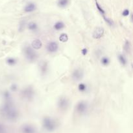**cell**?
Wrapping results in <instances>:
<instances>
[{
    "label": "cell",
    "mask_w": 133,
    "mask_h": 133,
    "mask_svg": "<svg viewBox=\"0 0 133 133\" xmlns=\"http://www.w3.org/2000/svg\"><path fill=\"white\" fill-rule=\"evenodd\" d=\"M1 113L8 120L14 121L18 117V112L13 106L11 100L7 101L1 108Z\"/></svg>",
    "instance_id": "cell-1"
},
{
    "label": "cell",
    "mask_w": 133,
    "mask_h": 133,
    "mask_svg": "<svg viewBox=\"0 0 133 133\" xmlns=\"http://www.w3.org/2000/svg\"><path fill=\"white\" fill-rule=\"evenodd\" d=\"M42 125L45 130L48 132H53L57 128V123L55 121V119L51 118L50 117L46 116L43 119Z\"/></svg>",
    "instance_id": "cell-2"
},
{
    "label": "cell",
    "mask_w": 133,
    "mask_h": 133,
    "mask_svg": "<svg viewBox=\"0 0 133 133\" xmlns=\"http://www.w3.org/2000/svg\"><path fill=\"white\" fill-rule=\"evenodd\" d=\"M24 54L28 61H34L37 59L38 55L35 50L31 46H26L24 48Z\"/></svg>",
    "instance_id": "cell-3"
},
{
    "label": "cell",
    "mask_w": 133,
    "mask_h": 133,
    "mask_svg": "<svg viewBox=\"0 0 133 133\" xmlns=\"http://www.w3.org/2000/svg\"><path fill=\"white\" fill-rule=\"evenodd\" d=\"M35 95V91L31 87H28L21 91V95L25 100H31Z\"/></svg>",
    "instance_id": "cell-4"
},
{
    "label": "cell",
    "mask_w": 133,
    "mask_h": 133,
    "mask_svg": "<svg viewBox=\"0 0 133 133\" xmlns=\"http://www.w3.org/2000/svg\"><path fill=\"white\" fill-rule=\"evenodd\" d=\"M76 111L79 114H84L88 110V104L86 101H79L75 106Z\"/></svg>",
    "instance_id": "cell-5"
},
{
    "label": "cell",
    "mask_w": 133,
    "mask_h": 133,
    "mask_svg": "<svg viewBox=\"0 0 133 133\" xmlns=\"http://www.w3.org/2000/svg\"><path fill=\"white\" fill-rule=\"evenodd\" d=\"M69 100L66 97H60L57 103L58 108L61 110H66L69 106Z\"/></svg>",
    "instance_id": "cell-6"
},
{
    "label": "cell",
    "mask_w": 133,
    "mask_h": 133,
    "mask_svg": "<svg viewBox=\"0 0 133 133\" xmlns=\"http://www.w3.org/2000/svg\"><path fill=\"white\" fill-rule=\"evenodd\" d=\"M21 131L22 133H38L35 127L29 124L23 125L21 128Z\"/></svg>",
    "instance_id": "cell-7"
},
{
    "label": "cell",
    "mask_w": 133,
    "mask_h": 133,
    "mask_svg": "<svg viewBox=\"0 0 133 133\" xmlns=\"http://www.w3.org/2000/svg\"><path fill=\"white\" fill-rule=\"evenodd\" d=\"M104 29L101 27H97L95 29H94L93 34H92V37L95 39H101L104 35Z\"/></svg>",
    "instance_id": "cell-8"
},
{
    "label": "cell",
    "mask_w": 133,
    "mask_h": 133,
    "mask_svg": "<svg viewBox=\"0 0 133 133\" xmlns=\"http://www.w3.org/2000/svg\"><path fill=\"white\" fill-rule=\"evenodd\" d=\"M83 76H84V73L83 70L79 69L74 70L72 73V78L74 81H79L83 78Z\"/></svg>",
    "instance_id": "cell-9"
},
{
    "label": "cell",
    "mask_w": 133,
    "mask_h": 133,
    "mask_svg": "<svg viewBox=\"0 0 133 133\" xmlns=\"http://www.w3.org/2000/svg\"><path fill=\"white\" fill-rule=\"evenodd\" d=\"M59 49V44L56 42H50L47 45V50L49 52L53 53L57 52Z\"/></svg>",
    "instance_id": "cell-10"
},
{
    "label": "cell",
    "mask_w": 133,
    "mask_h": 133,
    "mask_svg": "<svg viewBox=\"0 0 133 133\" xmlns=\"http://www.w3.org/2000/svg\"><path fill=\"white\" fill-rule=\"evenodd\" d=\"M31 46H32V48L34 50H39L42 46V42L38 39H35L32 40Z\"/></svg>",
    "instance_id": "cell-11"
},
{
    "label": "cell",
    "mask_w": 133,
    "mask_h": 133,
    "mask_svg": "<svg viewBox=\"0 0 133 133\" xmlns=\"http://www.w3.org/2000/svg\"><path fill=\"white\" fill-rule=\"evenodd\" d=\"M37 9V5L33 3H29L24 8V11L25 12H31Z\"/></svg>",
    "instance_id": "cell-12"
},
{
    "label": "cell",
    "mask_w": 133,
    "mask_h": 133,
    "mask_svg": "<svg viewBox=\"0 0 133 133\" xmlns=\"http://www.w3.org/2000/svg\"><path fill=\"white\" fill-rule=\"evenodd\" d=\"M40 69L41 71L42 75H46V72L48 70V63L46 61H43L40 63Z\"/></svg>",
    "instance_id": "cell-13"
},
{
    "label": "cell",
    "mask_w": 133,
    "mask_h": 133,
    "mask_svg": "<svg viewBox=\"0 0 133 133\" xmlns=\"http://www.w3.org/2000/svg\"><path fill=\"white\" fill-rule=\"evenodd\" d=\"M53 28H54V29H55V30H61V29H64V28H65V24H64V23L63 22L58 21L54 24Z\"/></svg>",
    "instance_id": "cell-14"
},
{
    "label": "cell",
    "mask_w": 133,
    "mask_h": 133,
    "mask_svg": "<svg viewBox=\"0 0 133 133\" xmlns=\"http://www.w3.org/2000/svg\"><path fill=\"white\" fill-rule=\"evenodd\" d=\"M27 28L30 31H37L38 29V25H37V23H35L34 22H31L28 23Z\"/></svg>",
    "instance_id": "cell-15"
},
{
    "label": "cell",
    "mask_w": 133,
    "mask_h": 133,
    "mask_svg": "<svg viewBox=\"0 0 133 133\" xmlns=\"http://www.w3.org/2000/svg\"><path fill=\"white\" fill-rule=\"evenodd\" d=\"M69 0H59L57 5L60 8H65L69 4Z\"/></svg>",
    "instance_id": "cell-16"
},
{
    "label": "cell",
    "mask_w": 133,
    "mask_h": 133,
    "mask_svg": "<svg viewBox=\"0 0 133 133\" xmlns=\"http://www.w3.org/2000/svg\"><path fill=\"white\" fill-rule=\"evenodd\" d=\"M118 59H119V62L122 64V65H126L127 63V60L125 56H124L123 54H120L118 55Z\"/></svg>",
    "instance_id": "cell-17"
},
{
    "label": "cell",
    "mask_w": 133,
    "mask_h": 133,
    "mask_svg": "<svg viewBox=\"0 0 133 133\" xmlns=\"http://www.w3.org/2000/svg\"><path fill=\"white\" fill-rule=\"evenodd\" d=\"M110 59L108 58V57H106V56H104L101 59V63L105 67H106L108 66L109 64H110Z\"/></svg>",
    "instance_id": "cell-18"
},
{
    "label": "cell",
    "mask_w": 133,
    "mask_h": 133,
    "mask_svg": "<svg viewBox=\"0 0 133 133\" xmlns=\"http://www.w3.org/2000/svg\"><path fill=\"white\" fill-rule=\"evenodd\" d=\"M6 63H7V65H9V66H14L17 63V60L15 58H9L7 59Z\"/></svg>",
    "instance_id": "cell-19"
},
{
    "label": "cell",
    "mask_w": 133,
    "mask_h": 133,
    "mask_svg": "<svg viewBox=\"0 0 133 133\" xmlns=\"http://www.w3.org/2000/svg\"><path fill=\"white\" fill-rule=\"evenodd\" d=\"M59 40L62 42H66L68 40V36L66 33H62L60 35Z\"/></svg>",
    "instance_id": "cell-20"
},
{
    "label": "cell",
    "mask_w": 133,
    "mask_h": 133,
    "mask_svg": "<svg viewBox=\"0 0 133 133\" xmlns=\"http://www.w3.org/2000/svg\"><path fill=\"white\" fill-rule=\"evenodd\" d=\"M78 89L80 92H85L87 89V86L84 83H80L78 86Z\"/></svg>",
    "instance_id": "cell-21"
},
{
    "label": "cell",
    "mask_w": 133,
    "mask_h": 133,
    "mask_svg": "<svg viewBox=\"0 0 133 133\" xmlns=\"http://www.w3.org/2000/svg\"><path fill=\"white\" fill-rule=\"evenodd\" d=\"M96 7H97V10L99 11V12L101 13V14L102 15V16H105V14H106V12H105V11L102 8V7L100 6V5L99 4V3L97 1H96Z\"/></svg>",
    "instance_id": "cell-22"
},
{
    "label": "cell",
    "mask_w": 133,
    "mask_h": 133,
    "mask_svg": "<svg viewBox=\"0 0 133 133\" xmlns=\"http://www.w3.org/2000/svg\"><path fill=\"white\" fill-rule=\"evenodd\" d=\"M124 49L125 50V51L127 52H129L131 51V42L128 40H127L126 41H125V46H124Z\"/></svg>",
    "instance_id": "cell-23"
},
{
    "label": "cell",
    "mask_w": 133,
    "mask_h": 133,
    "mask_svg": "<svg viewBox=\"0 0 133 133\" xmlns=\"http://www.w3.org/2000/svg\"><path fill=\"white\" fill-rule=\"evenodd\" d=\"M103 19L106 22V23H107L110 26H113L114 25V22L113 21L112 19L109 18H107V17H105V16H103Z\"/></svg>",
    "instance_id": "cell-24"
},
{
    "label": "cell",
    "mask_w": 133,
    "mask_h": 133,
    "mask_svg": "<svg viewBox=\"0 0 133 133\" xmlns=\"http://www.w3.org/2000/svg\"><path fill=\"white\" fill-rule=\"evenodd\" d=\"M4 96H5V99L7 100V101H9V100H11V95H10V93L8 92V91H6L5 93V94H4Z\"/></svg>",
    "instance_id": "cell-25"
},
{
    "label": "cell",
    "mask_w": 133,
    "mask_h": 133,
    "mask_svg": "<svg viewBox=\"0 0 133 133\" xmlns=\"http://www.w3.org/2000/svg\"><path fill=\"white\" fill-rule=\"evenodd\" d=\"M6 128L2 124H0V133H6Z\"/></svg>",
    "instance_id": "cell-26"
},
{
    "label": "cell",
    "mask_w": 133,
    "mask_h": 133,
    "mask_svg": "<svg viewBox=\"0 0 133 133\" xmlns=\"http://www.w3.org/2000/svg\"><path fill=\"white\" fill-rule=\"evenodd\" d=\"M129 14H130V11L128 9H125L122 12V15L123 17H127L129 15Z\"/></svg>",
    "instance_id": "cell-27"
},
{
    "label": "cell",
    "mask_w": 133,
    "mask_h": 133,
    "mask_svg": "<svg viewBox=\"0 0 133 133\" xmlns=\"http://www.w3.org/2000/svg\"><path fill=\"white\" fill-rule=\"evenodd\" d=\"M11 89L12 91H14V92H15V91L18 89V87H17V86H16V84H12L11 86Z\"/></svg>",
    "instance_id": "cell-28"
},
{
    "label": "cell",
    "mask_w": 133,
    "mask_h": 133,
    "mask_svg": "<svg viewBox=\"0 0 133 133\" xmlns=\"http://www.w3.org/2000/svg\"><path fill=\"white\" fill-rule=\"evenodd\" d=\"M81 54H83V56H86L88 54V50L86 48H84L81 50Z\"/></svg>",
    "instance_id": "cell-29"
}]
</instances>
